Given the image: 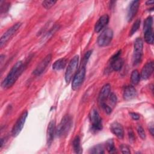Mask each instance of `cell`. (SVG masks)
I'll return each instance as SVG.
<instances>
[{
    "label": "cell",
    "instance_id": "obj_7",
    "mask_svg": "<svg viewBox=\"0 0 154 154\" xmlns=\"http://www.w3.org/2000/svg\"><path fill=\"white\" fill-rule=\"evenodd\" d=\"M90 120L91 124L92 129L94 131H100L102 128L101 118L96 109H92L89 114Z\"/></svg>",
    "mask_w": 154,
    "mask_h": 154
},
{
    "label": "cell",
    "instance_id": "obj_9",
    "mask_svg": "<svg viewBox=\"0 0 154 154\" xmlns=\"http://www.w3.org/2000/svg\"><path fill=\"white\" fill-rule=\"evenodd\" d=\"M27 116H28V112H27V111H25L21 114L20 117L17 120L16 122L15 123V124L14 125V126L12 128L11 134L13 137H15L17 136L21 132V131L23 129V127L24 126V124L25 123Z\"/></svg>",
    "mask_w": 154,
    "mask_h": 154
},
{
    "label": "cell",
    "instance_id": "obj_35",
    "mask_svg": "<svg viewBox=\"0 0 154 154\" xmlns=\"http://www.w3.org/2000/svg\"><path fill=\"white\" fill-rule=\"evenodd\" d=\"M149 131H150L151 134H152V135H153V131H154V130H153V126L152 125L149 126Z\"/></svg>",
    "mask_w": 154,
    "mask_h": 154
},
{
    "label": "cell",
    "instance_id": "obj_29",
    "mask_svg": "<svg viewBox=\"0 0 154 154\" xmlns=\"http://www.w3.org/2000/svg\"><path fill=\"white\" fill-rule=\"evenodd\" d=\"M56 3L55 1H44L42 2V5L46 9L50 8L52 6H53Z\"/></svg>",
    "mask_w": 154,
    "mask_h": 154
},
{
    "label": "cell",
    "instance_id": "obj_32",
    "mask_svg": "<svg viewBox=\"0 0 154 154\" xmlns=\"http://www.w3.org/2000/svg\"><path fill=\"white\" fill-rule=\"evenodd\" d=\"M91 53H92L91 51H88V52H87L85 53V55L84 57V58H83V63H84V64H85L87 63V62L89 57H90Z\"/></svg>",
    "mask_w": 154,
    "mask_h": 154
},
{
    "label": "cell",
    "instance_id": "obj_14",
    "mask_svg": "<svg viewBox=\"0 0 154 154\" xmlns=\"http://www.w3.org/2000/svg\"><path fill=\"white\" fill-rule=\"evenodd\" d=\"M110 131L120 139H122L124 137L123 128L121 124L117 122H114L110 125Z\"/></svg>",
    "mask_w": 154,
    "mask_h": 154
},
{
    "label": "cell",
    "instance_id": "obj_21",
    "mask_svg": "<svg viewBox=\"0 0 154 154\" xmlns=\"http://www.w3.org/2000/svg\"><path fill=\"white\" fill-rule=\"evenodd\" d=\"M144 39L147 43L153 44V29L144 31Z\"/></svg>",
    "mask_w": 154,
    "mask_h": 154
},
{
    "label": "cell",
    "instance_id": "obj_5",
    "mask_svg": "<svg viewBox=\"0 0 154 154\" xmlns=\"http://www.w3.org/2000/svg\"><path fill=\"white\" fill-rule=\"evenodd\" d=\"M22 23L20 22H18L11 27L8 29V30L4 33V34L1 36L0 40V46L2 48L4 45H5L9 40L11 39V38L16 34L17 31L19 29L20 27L21 26Z\"/></svg>",
    "mask_w": 154,
    "mask_h": 154
},
{
    "label": "cell",
    "instance_id": "obj_13",
    "mask_svg": "<svg viewBox=\"0 0 154 154\" xmlns=\"http://www.w3.org/2000/svg\"><path fill=\"white\" fill-rule=\"evenodd\" d=\"M111 93V85L109 84H106L102 88L98 97V101L100 105L105 103V101L108 99L109 95Z\"/></svg>",
    "mask_w": 154,
    "mask_h": 154
},
{
    "label": "cell",
    "instance_id": "obj_17",
    "mask_svg": "<svg viewBox=\"0 0 154 154\" xmlns=\"http://www.w3.org/2000/svg\"><path fill=\"white\" fill-rule=\"evenodd\" d=\"M123 98L125 100H131L136 97L137 90L135 88V87H134L132 85L126 86L123 90Z\"/></svg>",
    "mask_w": 154,
    "mask_h": 154
},
{
    "label": "cell",
    "instance_id": "obj_2",
    "mask_svg": "<svg viewBox=\"0 0 154 154\" xmlns=\"http://www.w3.org/2000/svg\"><path fill=\"white\" fill-rule=\"evenodd\" d=\"M72 124V121L70 116L66 115L63 117L58 125L56 130L57 135L58 137H63L66 135L69 131Z\"/></svg>",
    "mask_w": 154,
    "mask_h": 154
},
{
    "label": "cell",
    "instance_id": "obj_11",
    "mask_svg": "<svg viewBox=\"0 0 154 154\" xmlns=\"http://www.w3.org/2000/svg\"><path fill=\"white\" fill-rule=\"evenodd\" d=\"M51 59H52L51 54L47 55L37 65L35 69L33 71V74L36 76H38L41 75L42 73H43L45 70L46 69V67L50 63Z\"/></svg>",
    "mask_w": 154,
    "mask_h": 154
},
{
    "label": "cell",
    "instance_id": "obj_26",
    "mask_svg": "<svg viewBox=\"0 0 154 154\" xmlns=\"http://www.w3.org/2000/svg\"><path fill=\"white\" fill-rule=\"evenodd\" d=\"M140 23H141L140 19H137L134 23V24L132 26V28L131 29V31H130V32H129V35H133L138 30V29L139 28V27L140 26Z\"/></svg>",
    "mask_w": 154,
    "mask_h": 154
},
{
    "label": "cell",
    "instance_id": "obj_6",
    "mask_svg": "<svg viewBox=\"0 0 154 154\" xmlns=\"http://www.w3.org/2000/svg\"><path fill=\"white\" fill-rule=\"evenodd\" d=\"M113 37L112 30L110 28H106L103 30L97 37V43L100 47L108 46L111 42Z\"/></svg>",
    "mask_w": 154,
    "mask_h": 154
},
{
    "label": "cell",
    "instance_id": "obj_25",
    "mask_svg": "<svg viewBox=\"0 0 154 154\" xmlns=\"http://www.w3.org/2000/svg\"><path fill=\"white\" fill-rule=\"evenodd\" d=\"M106 149L109 153H112L116 152V149L114 147V144L112 140H109L108 141H107L106 143Z\"/></svg>",
    "mask_w": 154,
    "mask_h": 154
},
{
    "label": "cell",
    "instance_id": "obj_33",
    "mask_svg": "<svg viewBox=\"0 0 154 154\" xmlns=\"http://www.w3.org/2000/svg\"><path fill=\"white\" fill-rule=\"evenodd\" d=\"M129 114L134 120H138L140 119V115L136 112H130Z\"/></svg>",
    "mask_w": 154,
    "mask_h": 154
},
{
    "label": "cell",
    "instance_id": "obj_30",
    "mask_svg": "<svg viewBox=\"0 0 154 154\" xmlns=\"http://www.w3.org/2000/svg\"><path fill=\"white\" fill-rule=\"evenodd\" d=\"M100 106L102 107V108L103 109V110L105 111L106 113H107L108 114H110L112 111V108L110 106L108 105L106 103H103L102 105H100Z\"/></svg>",
    "mask_w": 154,
    "mask_h": 154
},
{
    "label": "cell",
    "instance_id": "obj_8",
    "mask_svg": "<svg viewBox=\"0 0 154 154\" xmlns=\"http://www.w3.org/2000/svg\"><path fill=\"white\" fill-rule=\"evenodd\" d=\"M85 75V67H82L79 69L77 72L75 74L73 77V80L72 82V88L73 90H78L81 84H82Z\"/></svg>",
    "mask_w": 154,
    "mask_h": 154
},
{
    "label": "cell",
    "instance_id": "obj_1",
    "mask_svg": "<svg viewBox=\"0 0 154 154\" xmlns=\"http://www.w3.org/2000/svg\"><path fill=\"white\" fill-rule=\"evenodd\" d=\"M23 70V63L19 61L12 67L10 71L4 78L1 83V86L3 88H8L11 87L19 78L20 73Z\"/></svg>",
    "mask_w": 154,
    "mask_h": 154
},
{
    "label": "cell",
    "instance_id": "obj_36",
    "mask_svg": "<svg viewBox=\"0 0 154 154\" xmlns=\"http://www.w3.org/2000/svg\"><path fill=\"white\" fill-rule=\"evenodd\" d=\"M153 1H147L146 2V5H153Z\"/></svg>",
    "mask_w": 154,
    "mask_h": 154
},
{
    "label": "cell",
    "instance_id": "obj_19",
    "mask_svg": "<svg viewBox=\"0 0 154 154\" xmlns=\"http://www.w3.org/2000/svg\"><path fill=\"white\" fill-rule=\"evenodd\" d=\"M67 64V60L65 58H60L54 62L52 65V69L55 70H60L63 69Z\"/></svg>",
    "mask_w": 154,
    "mask_h": 154
},
{
    "label": "cell",
    "instance_id": "obj_28",
    "mask_svg": "<svg viewBox=\"0 0 154 154\" xmlns=\"http://www.w3.org/2000/svg\"><path fill=\"white\" fill-rule=\"evenodd\" d=\"M137 130V132H138V134L140 136V137L141 138H142L143 140H144L146 138V133H145V131H144V129L143 128V127L139 125V126H138Z\"/></svg>",
    "mask_w": 154,
    "mask_h": 154
},
{
    "label": "cell",
    "instance_id": "obj_20",
    "mask_svg": "<svg viewBox=\"0 0 154 154\" xmlns=\"http://www.w3.org/2000/svg\"><path fill=\"white\" fill-rule=\"evenodd\" d=\"M73 148L75 153H81L82 152V149L81 147L80 138L78 136H76L73 141Z\"/></svg>",
    "mask_w": 154,
    "mask_h": 154
},
{
    "label": "cell",
    "instance_id": "obj_3",
    "mask_svg": "<svg viewBox=\"0 0 154 154\" xmlns=\"http://www.w3.org/2000/svg\"><path fill=\"white\" fill-rule=\"evenodd\" d=\"M79 62V56L75 55L72 58V59L70 61L66 69V71L65 72V81L67 83H69L72 78L74 76L76 73V71L78 68Z\"/></svg>",
    "mask_w": 154,
    "mask_h": 154
},
{
    "label": "cell",
    "instance_id": "obj_18",
    "mask_svg": "<svg viewBox=\"0 0 154 154\" xmlns=\"http://www.w3.org/2000/svg\"><path fill=\"white\" fill-rule=\"evenodd\" d=\"M55 131V123L54 120H51L47 128V144L48 146L51 145L52 143L53 139H54V133Z\"/></svg>",
    "mask_w": 154,
    "mask_h": 154
},
{
    "label": "cell",
    "instance_id": "obj_15",
    "mask_svg": "<svg viewBox=\"0 0 154 154\" xmlns=\"http://www.w3.org/2000/svg\"><path fill=\"white\" fill-rule=\"evenodd\" d=\"M153 62L149 61L143 67L141 72V77L143 79H147L150 77L153 72Z\"/></svg>",
    "mask_w": 154,
    "mask_h": 154
},
{
    "label": "cell",
    "instance_id": "obj_12",
    "mask_svg": "<svg viewBox=\"0 0 154 154\" xmlns=\"http://www.w3.org/2000/svg\"><path fill=\"white\" fill-rule=\"evenodd\" d=\"M140 1H133L129 4L128 13H127V19L129 22L131 21L134 17L135 16L139 8Z\"/></svg>",
    "mask_w": 154,
    "mask_h": 154
},
{
    "label": "cell",
    "instance_id": "obj_4",
    "mask_svg": "<svg viewBox=\"0 0 154 154\" xmlns=\"http://www.w3.org/2000/svg\"><path fill=\"white\" fill-rule=\"evenodd\" d=\"M143 42L141 38H137L134 45V52L132 56V61L134 65L138 64L141 60L143 55Z\"/></svg>",
    "mask_w": 154,
    "mask_h": 154
},
{
    "label": "cell",
    "instance_id": "obj_34",
    "mask_svg": "<svg viewBox=\"0 0 154 154\" xmlns=\"http://www.w3.org/2000/svg\"><path fill=\"white\" fill-rule=\"evenodd\" d=\"M129 136L130 140H134L135 137H134V135L133 132H132L131 130H130V131H129Z\"/></svg>",
    "mask_w": 154,
    "mask_h": 154
},
{
    "label": "cell",
    "instance_id": "obj_23",
    "mask_svg": "<svg viewBox=\"0 0 154 154\" xmlns=\"http://www.w3.org/2000/svg\"><path fill=\"white\" fill-rule=\"evenodd\" d=\"M152 25H153V18L151 16L147 17L144 22L143 31H146L147 30L152 29Z\"/></svg>",
    "mask_w": 154,
    "mask_h": 154
},
{
    "label": "cell",
    "instance_id": "obj_27",
    "mask_svg": "<svg viewBox=\"0 0 154 154\" xmlns=\"http://www.w3.org/2000/svg\"><path fill=\"white\" fill-rule=\"evenodd\" d=\"M108 99H109V103L110 105V106H114L116 104V102H117L116 95L113 93H110Z\"/></svg>",
    "mask_w": 154,
    "mask_h": 154
},
{
    "label": "cell",
    "instance_id": "obj_22",
    "mask_svg": "<svg viewBox=\"0 0 154 154\" xmlns=\"http://www.w3.org/2000/svg\"><path fill=\"white\" fill-rule=\"evenodd\" d=\"M131 80L133 84L137 85L138 84L140 80V75L137 70H134L132 71L131 75Z\"/></svg>",
    "mask_w": 154,
    "mask_h": 154
},
{
    "label": "cell",
    "instance_id": "obj_24",
    "mask_svg": "<svg viewBox=\"0 0 154 154\" xmlns=\"http://www.w3.org/2000/svg\"><path fill=\"white\" fill-rule=\"evenodd\" d=\"M90 152L91 153H98V154H102V153H104L105 152H104V149H103V147L102 145L100 144H98L97 146H94L93 147H92L91 149H90Z\"/></svg>",
    "mask_w": 154,
    "mask_h": 154
},
{
    "label": "cell",
    "instance_id": "obj_16",
    "mask_svg": "<svg viewBox=\"0 0 154 154\" xmlns=\"http://www.w3.org/2000/svg\"><path fill=\"white\" fill-rule=\"evenodd\" d=\"M109 21V17L107 14H103L102 16L96 22L94 26V31L96 32L101 31L107 25Z\"/></svg>",
    "mask_w": 154,
    "mask_h": 154
},
{
    "label": "cell",
    "instance_id": "obj_31",
    "mask_svg": "<svg viewBox=\"0 0 154 154\" xmlns=\"http://www.w3.org/2000/svg\"><path fill=\"white\" fill-rule=\"evenodd\" d=\"M120 149L123 153H130V152H131L129 147L125 144L121 145Z\"/></svg>",
    "mask_w": 154,
    "mask_h": 154
},
{
    "label": "cell",
    "instance_id": "obj_10",
    "mask_svg": "<svg viewBox=\"0 0 154 154\" xmlns=\"http://www.w3.org/2000/svg\"><path fill=\"white\" fill-rule=\"evenodd\" d=\"M120 55L121 51H119L110 59L109 66L112 70L115 71L120 70L123 65V60L121 58Z\"/></svg>",
    "mask_w": 154,
    "mask_h": 154
}]
</instances>
